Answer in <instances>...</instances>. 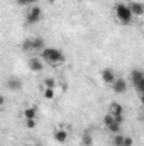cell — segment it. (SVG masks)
<instances>
[{"mask_svg": "<svg viewBox=\"0 0 144 146\" xmlns=\"http://www.w3.org/2000/svg\"><path fill=\"white\" fill-rule=\"evenodd\" d=\"M115 15H117V19H119L122 24H129V22L132 21V17H134L131 7H129L127 3H117V5H115Z\"/></svg>", "mask_w": 144, "mask_h": 146, "instance_id": "7a4b0ae2", "label": "cell"}, {"mask_svg": "<svg viewBox=\"0 0 144 146\" xmlns=\"http://www.w3.org/2000/svg\"><path fill=\"white\" fill-rule=\"evenodd\" d=\"M136 90H137L139 94H144V82H141L139 85H136Z\"/></svg>", "mask_w": 144, "mask_h": 146, "instance_id": "cb8c5ba5", "label": "cell"}, {"mask_svg": "<svg viewBox=\"0 0 144 146\" xmlns=\"http://www.w3.org/2000/svg\"><path fill=\"white\" fill-rule=\"evenodd\" d=\"M44 88H56V80L54 78H46L44 80Z\"/></svg>", "mask_w": 144, "mask_h": 146, "instance_id": "d6986e66", "label": "cell"}, {"mask_svg": "<svg viewBox=\"0 0 144 146\" xmlns=\"http://www.w3.org/2000/svg\"><path fill=\"white\" fill-rule=\"evenodd\" d=\"M29 146H41V145H29Z\"/></svg>", "mask_w": 144, "mask_h": 146, "instance_id": "4316f807", "label": "cell"}, {"mask_svg": "<svg viewBox=\"0 0 144 146\" xmlns=\"http://www.w3.org/2000/svg\"><path fill=\"white\" fill-rule=\"evenodd\" d=\"M54 141L59 143V145L66 143V141H68V131H66V129H58V131H54Z\"/></svg>", "mask_w": 144, "mask_h": 146, "instance_id": "8992f818", "label": "cell"}, {"mask_svg": "<svg viewBox=\"0 0 144 146\" xmlns=\"http://www.w3.org/2000/svg\"><path fill=\"white\" fill-rule=\"evenodd\" d=\"M42 95H44V99H48V100L54 99V88H44Z\"/></svg>", "mask_w": 144, "mask_h": 146, "instance_id": "ffe728a7", "label": "cell"}, {"mask_svg": "<svg viewBox=\"0 0 144 146\" xmlns=\"http://www.w3.org/2000/svg\"><path fill=\"white\" fill-rule=\"evenodd\" d=\"M81 145L83 146H93V136L90 131H85L81 136Z\"/></svg>", "mask_w": 144, "mask_h": 146, "instance_id": "7c38bea8", "label": "cell"}, {"mask_svg": "<svg viewBox=\"0 0 144 146\" xmlns=\"http://www.w3.org/2000/svg\"><path fill=\"white\" fill-rule=\"evenodd\" d=\"M110 87H112V90H114L115 94H124V92L127 90V82H126L124 78H115V82H114Z\"/></svg>", "mask_w": 144, "mask_h": 146, "instance_id": "277c9868", "label": "cell"}, {"mask_svg": "<svg viewBox=\"0 0 144 146\" xmlns=\"http://www.w3.org/2000/svg\"><path fill=\"white\" fill-rule=\"evenodd\" d=\"M7 88L9 90H20L22 88V82L19 80V78H14V76H10L9 80H7Z\"/></svg>", "mask_w": 144, "mask_h": 146, "instance_id": "ba28073f", "label": "cell"}, {"mask_svg": "<svg viewBox=\"0 0 144 146\" xmlns=\"http://www.w3.org/2000/svg\"><path fill=\"white\" fill-rule=\"evenodd\" d=\"M20 5H29V3H36L37 0H17Z\"/></svg>", "mask_w": 144, "mask_h": 146, "instance_id": "603a6c76", "label": "cell"}, {"mask_svg": "<svg viewBox=\"0 0 144 146\" xmlns=\"http://www.w3.org/2000/svg\"><path fill=\"white\" fill-rule=\"evenodd\" d=\"M36 115H37L36 107H27V109L24 110V117L26 119H36Z\"/></svg>", "mask_w": 144, "mask_h": 146, "instance_id": "4fadbf2b", "label": "cell"}, {"mask_svg": "<svg viewBox=\"0 0 144 146\" xmlns=\"http://www.w3.org/2000/svg\"><path fill=\"white\" fill-rule=\"evenodd\" d=\"M41 58H42V61H46L48 65H53V66L61 65V63L65 61V54H63L59 49H54V48H46V49H42V51H41Z\"/></svg>", "mask_w": 144, "mask_h": 146, "instance_id": "6da1fadb", "label": "cell"}, {"mask_svg": "<svg viewBox=\"0 0 144 146\" xmlns=\"http://www.w3.org/2000/svg\"><path fill=\"white\" fill-rule=\"evenodd\" d=\"M102 80H104V83L112 85V83L115 82V73L112 72V70H108V68H105V70L102 72Z\"/></svg>", "mask_w": 144, "mask_h": 146, "instance_id": "30bf717a", "label": "cell"}, {"mask_svg": "<svg viewBox=\"0 0 144 146\" xmlns=\"http://www.w3.org/2000/svg\"><path fill=\"white\" fill-rule=\"evenodd\" d=\"M42 68H44V65L39 58H31L29 60V70L31 72H42Z\"/></svg>", "mask_w": 144, "mask_h": 146, "instance_id": "9c48e42d", "label": "cell"}, {"mask_svg": "<svg viewBox=\"0 0 144 146\" xmlns=\"http://www.w3.org/2000/svg\"><path fill=\"white\" fill-rule=\"evenodd\" d=\"M108 112H110L114 117H117V115H124V109H122V106H120V104H117V102L110 104V107H108Z\"/></svg>", "mask_w": 144, "mask_h": 146, "instance_id": "8fae6325", "label": "cell"}, {"mask_svg": "<svg viewBox=\"0 0 144 146\" xmlns=\"http://www.w3.org/2000/svg\"><path fill=\"white\" fill-rule=\"evenodd\" d=\"M141 104L144 106V94H141Z\"/></svg>", "mask_w": 144, "mask_h": 146, "instance_id": "d4e9b609", "label": "cell"}, {"mask_svg": "<svg viewBox=\"0 0 144 146\" xmlns=\"http://www.w3.org/2000/svg\"><path fill=\"white\" fill-rule=\"evenodd\" d=\"M131 82H132L134 87L139 85L141 82H144V72H141V70H132L131 72Z\"/></svg>", "mask_w": 144, "mask_h": 146, "instance_id": "52a82bcc", "label": "cell"}, {"mask_svg": "<svg viewBox=\"0 0 144 146\" xmlns=\"http://www.w3.org/2000/svg\"><path fill=\"white\" fill-rule=\"evenodd\" d=\"M129 7H131L132 14H134L136 17L144 15V3H141V2H131V3H129Z\"/></svg>", "mask_w": 144, "mask_h": 146, "instance_id": "5b68a950", "label": "cell"}, {"mask_svg": "<svg viewBox=\"0 0 144 146\" xmlns=\"http://www.w3.org/2000/svg\"><path fill=\"white\" fill-rule=\"evenodd\" d=\"M42 19V10H41V7H31L29 10H27V14H26V21H27V24H37L39 21Z\"/></svg>", "mask_w": 144, "mask_h": 146, "instance_id": "3957f363", "label": "cell"}, {"mask_svg": "<svg viewBox=\"0 0 144 146\" xmlns=\"http://www.w3.org/2000/svg\"><path fill=\"white\" fill-rule=\"evenodd\" d=\"M48 2H49V3H54V2H56V0H48Z\"/></svg>", "mask_w": 144, "mask_h": 146, "instance_id": "484cf974", "label": "cell"}, {"mask_svg": "<svg viewBox=\"0 0 144 146\" xmlns=\"http://www.w3.org/2000/svg\"><path fill=\"white\" fill-rule=\"evenodd\" d=\"M124 139H126V136L122 133H119V134H114L112 143H114V146H124Z\"/></svg>", "mask_w": 144, "mask_h": 146, "instance_id": "5bb4252c", "label": "cell"}, {"mask_svg": "<svg viewBox=\"0 0 144 146\" xmlns=\"http://www.w3.org/2000/svg\"><path fill=\"white\" fill-rule=\"evenodd\" d=\"M114 122H115V117H114L110 112H107V114H105V117H104V124H105V127H108V126H110V124H114Z\"/></svg>", "mask_w": 144, "mask_h": 146, "instance_id": "ac0fdd59", "label": "cell"}, {"mask_svg": "<svg viewBox=\"0 0 144 146\" xmlns=\"http://www.w3.org/2000/svg\"><path fill=\"white\" fill-rule=\"evenodd\" d=\"M26 127L27 129H34L36 127V119H26Z\"/></svg>", "mask_w": 144, "mask_h": 146, "instance_id": "44dd1931", "label": "cell"}, {"mask_svg": "<svg viewBox=\"0 0 144 146\" xmlns=\"http://www.w3.org/2000/svg\"><path fill=\"white\" fill-rule=\"evenodd\" d=\"M132 143H134L132 138H131V136H126V139H124V146H132Z\"/></svg>", "mask_w": 144, "mask_h": 146, "instance_id": "7402d4cb", "label": "cell"}, {"mask_svg": "<svg viewBox=\"0 0 144 146\" xmlns=\"http://www.w3.org/2000/svg\"><path fill=\"white\" fill-rule=\"evenodd\" d=\"M22 49H24V51L34 49V39H26V41L22 42Z\"/></svg>", "mask_w": 144, "mask_h": 146, "instance_id": "e0dca14e", "label": "cell"}, {"mask_svg": "<svg viewBox=\"0 0 144 146\" xmlns=\"http://www.w3.org/2000/svg\"><path fill=\"white\" fill-rule=\"evenodd\" d=\"M44 44H46V42H44L42 37H34V49H36V51H42V49H46Z\"/></svg>", "mask_w": 144, "mask_h": 146, "instance_id": "2e32d148", "label": "cell"}, {"mask_svg": "<svg viewBox=\"0 0 144 146\" xmlns=\"http://www.w3.org/2000/svg\"><path fill=\"white\" fill-rule=\"evenodd\" d=\"M108 133H112V134H119V133H122V124H119V122H114V124H110L107 127Z\"/></svg>", "mask_w": 144, "mask_h": 146, "instance_id": "9a60e30c", "label": "cell"}]
</instances>
